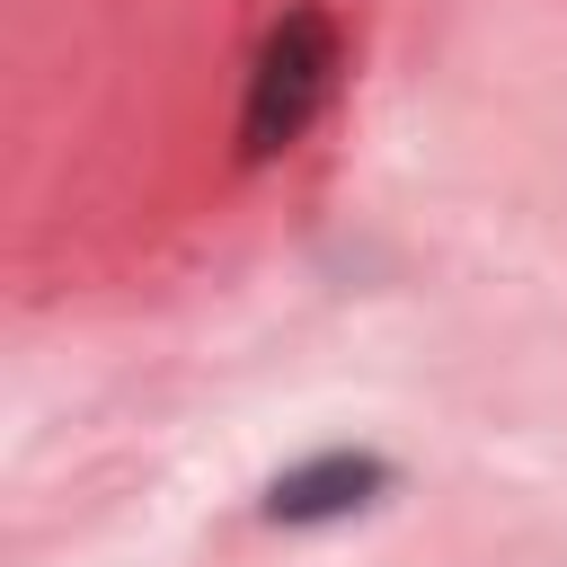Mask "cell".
I'll return each mask as SVG.
<instances>
[{"instance_id":"1","label":"cell","mask_w":567,"mask_h":567,"mask_svg":"<svg viewBox=\"0 0 567 567\" xmlns=\"http://www.w3.org/2000/svg\"><path fill=\"white\" fill-rule=\"evenodd\" d=\"M337 89V27L319 9H292L266 53H257V80H248V115H239V151L248 159H275L310 133V115L328 106Z\"/></svg>"},{"instance_id":"2","label":"cell","mask_w":567,"mask_h":567,"mask_svg":"<svg viewBox=\"0 0 567 567\" xmlns=\"http://www.w3.org/2000/svg\"><path fill=\"white\" fill-rule=\"evenodd\" d=\"M381 487H390V461H372V452H319V461H301V470H284L266 487V514L275 523H346Z\"/></svg>"}]
</instances>
